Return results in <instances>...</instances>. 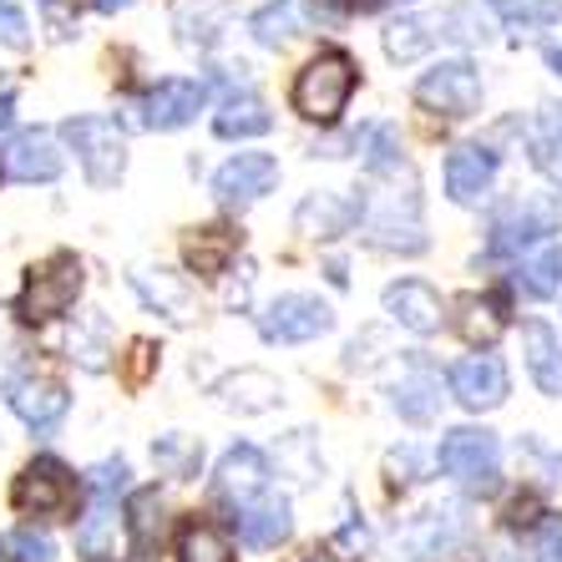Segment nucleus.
Listing matches in <instances>:
<instances>
[{
	"instance_id": "nucleus-14",
	"label": "nucleus",
	"mask_w": 562,
	"mask_h": 562,
	"mask_svg": "<svg viewBox=\"0 0 562 562\" xmlns=\"http://www.w3.org/2000/svg\"><path fill=\"white\" fill-rule=\"evenodd\" d=\"M168 21H172L178 46H188V52H213L218 36L228 31V21H234V0H172Z\"/></svg>"
},
{
	"instance_id": "nucleus-5",
	"label": "nucleus",
	"mask_w": 562,
	"mask_h": 562,
	"mask_svg": "<svg viewBox=\"0 0 562 562\" xmlns=\"http://www.w3.org/2000/svg\"><path fill=\"white\" fill-rule=\"evenodd\" d=\"M81 289H87V269H81V259L77 254H56V259H46L36 274L26 279L15 310H21V319H31V325H46V319L66 314L81 300Z\"/></svg>"
},
{
	"instance_id": "nucleus-33",
	"label": "nucleus",
	"mask_w": 562,
	"mask_h": 562,
	"mask_svg": "<svg viewBox=\"0 0 562 562\" xmlns=\"http://www.w3.org/2000/svg\"><path fill=\"white\" fill-rule=\"evenodd\" d=\"M385 56L391 61H416V56H426L431 52V41H436V31L420 21V15H395L391 26H385Z\"/></svg>"
},
{
	"instance_id": "nucleus-36",
	"label": "nucleus",
	"mask_w": 562,
	"mask_h": 562,
	"mask_svg": "<svg viewBox=\"0 0 562 562\" xmlns=\"http://www.w3.org/2000/svg\"><path fill=\"white\" fill-rule=\"evenodd\" d=\"M178 558L183 562H234V548H228V537H223L218 527L193 522L178 537Z\"/></svg>"
},
{
	"instance_id": "nucleus-12",
	"label": "nucleus",
	"mask_w": 562,
	"mask_h": 562,
	"mask_svg": "<svg viewBox=\"0 0 562 562\" xmlns=\"http://www.w3.org/2000/svg\"><path fill=\"white\" fill-rule=\"evenodd\" d=\"M446 198L451 203H461V209H476L486 193H492V183H497V153L486 143H461L446 153Z\"/></svg>"
},
{
	"instance_id": "nucleus-52",
	"label": "nucleus",
	"mask_w": 562,
	"mask_h": 562,
	"mask_svg": "<svg viewBox=\"0 0 562 562\" xmlns=\"http://www.w3.org/2000/svg\"><path fill=\"white\" fill-rule=\"evenodd\" d=\"M552 127H558V132H562V106H552Z\"/></svg>"
},
{
	"instance_id": "nucleus-47",
	"label": "nucleus",
	"mask_w": 562,
	"mask_h": 562,
	"mask_svg": "<svg viewBox=\"0 0 562 562\" xmlns=\"http://www.w3.org/2000/svg\"><path fill=\"white\" fill-rule=\"evenodd\" d=\"M366 542H370V532H366V522L355 517V522H345V532L329 542V552H335L340 562H350V558H360V552H366Z\"/></svg>"
},
{
	"instance_id": "nucleus-1",
	"label": "nucleus",
	"mask_w": 562,
	"mask_h": 562,
	"mask_svg": "<svg viewBox=\"0 0 562 562\" xmlns=\"http://www.w3.org/2000/svg\"><path fill=\"white\" fill-rule=\"evenodd\" d=\"M360 87V66L350 52H319L294 77V112L304 122H335L350 106V92Z\"/></svg>"
},
{
	"instance_id": "nucleus-39",
	"label": "nucleus",
	"mask_w": 562,
	"mask_h": 562,
	"mask_svg": "<svg viewBox=\"0 0 562 562\" xmlns=\"http://www.w3.org/2000/svg\"><path fill=\"white\" fill-rule=\"evenodd\" d=\"M0 562H56V542L36 527H15L0 532Z\"/></svg>"
},
{
	"instance_id": "nucleus-34",
	"label": "nucleus",
	"mask_w": 562,
	"mask_h": 562,
	"mask_svg": "<svg viewBox=\"0 0 562 562\" xmlns=\"http://www.w3.org/2000/svg\"><path fill=\"white\" fill-rule=\"evenodd\" d=\"M249 31L259 46H289L294 31H300V5L294 0H269L263 11L249 15Z\"/></svg>"
},
{
	"instance_id": "nucleus-30",
	"label": "nucleus",
	"mask_w": 562,
	"mask_h": 562,
	"mask_svg": "<svg viewBox=\"0 0 562 562\" xmlns=\"http://www.w3.org/2000/svg\"><path fill=\"white\" fill-rule=\"evenodd\" d=\"M274 461H279V471H284L294 486H314L319 476H325V461H319V446H314L310 431H289L284 441H279Z\"/></svg>"
},
{
	"instance_id": "nucleus-4",
	"label": "nucleus",
	"mask_w": 562,
	"mask_h": 562,
	"mask_svg": "<svg viewBox=\"0 0 562 562\" xmlns=\"http://www.w3.org/2000/svg\"><path fill=\"white\" fill-rule=\"evenodd\" d=\"M558 228H562V209L552 198L517 193L492 213V238H486V249L507 259V254H522V249H532V244H542V238L558 234Z\"/></svg>"
},
{
	"instance_id": "nucleus-22",
	"label": "nucleus",
	"mask_w": 562,
	"mask_h": 562,
	"mask_svg": "<svg viewBox=\"0 0 562 562\" xmlns=\"http://www.w3.org/2000/svg\"><path fill=\"white\" fill-rule=\"evenodd\" d=\"M360 218V203H350V198H340V193H310L294 209V228H300L304 238H340V234H350V223Z\"/></svg>"
},
{
	"instance_id": "nucleus-9",
	"label": "nucleus",
	"mask_w": 562,
	"mask_h": 562,
	"mask_svg": "<svg viewBox=\"0 0 562 562\" xmlns=\"http://www.w3.org/2000/svg\"><path fill=\"white\" fill-rule=\"evenodd\" d=\"M71 497H77V476L56 457L31 461L11 486L15 512H26V517H61V512H71Z\"/></svg>"
},
{
	"instance_id": "nucleus-24",
	"label": "nucleus",
	"mask_w": 562,
	"mask_h": 562,
	"mask_svg": "<svg viewBox=\"0 0 562 562\" xmlns=\"http://www.w3.org/2000/svg\"><path fill=\"white\" fill-rule=\"evenodd\" d=\"M218 401L228 411H244V416H259V411H274L284 401V385H279L269 370H238L218 385Z\"/></svg>"
},
{
	"instance_id": "nucleus-21",
	"label": "nucleus",
	"mask_w": 562,
	"mask_h": 562,
	"mask_svg": "<svg viewBox=\"0 0 562 562\" xmlns=\"http://www.w3.org/2000/svg\"><path fill=\"white\" fill-rule=\"evenodd\" d=\"M61 147H56L52 132H21L11 147H5V172L15 183H52L61 178Z\"/></svg>"
},
{
	"instance_id": "nucleus-46",
	"label": "nucleus",
	"mask_w": 562,
	"mask_h": 562,
	"mask_svg": "<svg viewBox=\"0 0 562 562\" xmlns=\"http://www.w3.org/2000/svg\"><path fill=\"white\" fill-rule=\"evenodd\" d=\"M0 41H5V46H26V41H31L26 11H15L11 0H0Z\"/></svg>"
},
{
	"instance_id": "nucleus-28",
	"label": "nucleus",
	"mask_w": 562,
	"mask_h": 562,
	"mask_svg": "<svg viewBox=\"0 0 562 562\" xmlns=\"http://www.w3.org/2000/svg\"><path fill=\"white\" fill-rule=\"evenodd\" d=\"M355 147H360V162H366L375 178H385V172H401V162H406L401 132H395L391 122H366V127H360V137H355Z\"/></svg>"
},
{
	"instance_id": "nucleus-53",
	"label": "nucleus",
	"mask_w": 562,
	"mask_h": 562,
	"mask_svg": "<svg viewBox=\"0 0 562 562\" xmlns=\"http://www.w3.org/2000/svg\"><path fill=\"white\" fill-rule=\"evenodd\" d=\"M391 5H411V0H391Z\"/></svg>"
},
{
	"instance_id": "nucleus-16",
	"label": "nucleus",
	"mask_w": 562,
	"mask_h": 562,
	"mask_svg": "<svg viewBox=\"0 0 562 562\" xmlns=\"http://www.w3.org/2000/svg\"><path fill=\"white\" fill-rule=\"evenodd\" d=\"M385 314L411 335H436L446 319V304L426 279H395V284H385Z\"/></svg>"
},
{
	"instance_id": "nucleus-15",
	"label": "nucleus",
	"mask_w": 562,
	"mask_h": 562,
	"mask_svg": "<svg viewBox=\"0 0 562 562\" xmlns=\"http://www.w3.org/2000/svg\"><path fill=\"white\" fill-rule=\"evenodd\" d=\"M457 527H461L457 512H441V507L420 512V517H411V522L395 532L385 562H431V558H441V548H451Z\"/></svg>"
},
{
	"instance_id": "nucleus-3",
	"label": "nucleus",
	"mask_w": 562,
	"mask_h": 562,
	"mask_svg": "<svg viewBox=\"0 0 562 562\" xmlns=\"http://www.w3.org/2000/svg\"><path fill=\"white\" fill-rule=\"evenodd\" d=\"M61 137L71 143V153H77L92 188L122 183V172H127V137H122V127L112 117H71L61 127Z\"/></svg>"
},
{
	"instance_id": "nucleus-6",
	"label": "nucleus",
	"mask_w": 562,
	"mask_h": 562,
	"mask_svg": "<svg viewBox=\"0 0 562 562\" xmlns=\"http://www.w3.org/2000/svg\"><path fill=\"white\" fill-rule=\"evenodd\" d=\"M416 102L451 122L476 117V112H482V77H476V66H471L467 56H451V61L431 66V71L416 81Z\"/></svg>"
},
{
	"instance_id": "nucleus-37",
	"label": "nucleus",
	"mask_w": 562,
	"mask_h": 562,
	"mask_svg": "<svg viewBox=\"0 0 562 562\" xmlns=\"http://www.w3.org/2000/svg\"><path fill=\"white\" fill-rule=\"evenodd\" d=\"M71 360L87 370H106V319L102 314H81L71 325Z\"/></svg>"
},
{
	"instance_id": "nucleus-43",
	"label": "nucleus",
	"mask_w": 562,
	"mask_h": 562,
	"mask_svg": "<svg viewBox=\"0 0 562 562\" xmlns=\"http://www.w3.org/2000/svg\"><path fill=\"white\" fill-rule=\"evenodd\" d=\"M77 548H81V552H92V558H102V552L112 548V507H97L92 517L81 522Z\"/></svg>"
},
{
	"instance_id": "nucleus-8",
	"label": "nucleus",
	"mask_w": 562,
	"mask_h": 562,
	"mask_svg": "<svg viewBox=\"0 0 562 562\" xmlns=\"http://www.w3.org/2000/svg\"><path fill=\"white\" fill-rule=\"evenodd\" d=\"M259 329L269 345H310L335 329V310H329L325 300H314V294H279V300L263 310Z\"/></svg>"
},
{
	"instance_id": "nucleus-32",
	"label": "nucleus",
	"mask_w": 562,
	"mask_h": 562,
	"mask_svg": "<svg viewBox=\"0 0 562 562\" xmlns=\"http://www.w3.org/2000/svg\"><path fill=\"white\" fill-rule=\"evenodd\" d=\"M441 36L461 41V46H476V41H492V5L482 0H457L441 11Z\"/></svg>"
},
{
	"instance_id": "nucleus-48",
	"label": "nucleus",
	"mask_w": 562,
	"mask_h": 562,
	"mask_svg": "<svg viewBox=\"0 0 562 562\" xmlns=\"http://www.w3.org/2000/svg\"><path fill=\"white\" fill-rule=\"evenodd\" d=\"M542 61H548L552 77H562V21H552V26L542 31Z\"/></svg>"
},
{
	"instance_id": "nucleus-19",
	"label": "nucleus",
	"mask_w": 562,
	"mask_h": 562,
	"mask_svg": "<svg viewBox=\"0 0 562 562\" xmlns=\"http://www.w3.org/2000/svg\"><path fill=\"white\" fill-rule=\"evenodd\" d=\"M522 355H527V375L548 401H562V335L548 319H527L522 325Z\"/></svg>"
},
{
	"instance_id": "nucleus-51",
	"label": "nucleus",
	"mask_w": 562,
	"mask_h": 562,
	"mask_svg": "<svg viewBox=\"0 0 562 562\" xmlns=\"http://www.w3.org/2000/svg\"><path fill=\"white\" fill-rule=\"evenodd\" d=\"M310 562H340V558H335V552H329V548H325V552H314V558H310Z\"/></svg>"
},
{
	"instance_id": "nucleus-7",
	"label": "nucleus",
	"mask_w": 562,
	"mask_h": 562,
	"mask_svg": "<svg viewBox=\"0 0 562 562\" xmlns=\"http://www.w3.org/2000/svg\"><path fill=\"white\" fill-rule=\"evenodd\" d=\"M360 218H366V238L375 249L391 254H420L426 249V228H420V198L416 193H385L375 209L360 203Z\"/></svg>"
},
{
	"instance_id": "nucleus-25",
	"label": "nucleus",
	"mask_w": 562,
	"mask_h": 562,
	"mask_svg": "<svg viewBox=\"0 0 562 562\" xmlns=\"http://www.w3.org/2000/svg\"><path fill=\"white\" fill-rule=\"evenodd\" d=\"M294 532V517H289V502L284 497H263L254 502L244 517H238V542L244 548H279L284 537Z\"/></svg>"
},
{
	"instance_id": "nucleus-35",
	"label": "nucleus",
	"mask_w": 562,
	"mask_h": 562,
	"mask_svg": "<svg viewBox=\"0 0 562 562\" xmlns=\"http://www.w3.org/2000/svg\"><path fill=\"white\" fill-rule=\"evenodd\" d=\"M517 289H522L527 300H562V244L548 254H537L522 274H517Z\"/></svg>"
},
{
	"instance_id": "nucleus-17",
	"label": "nucleus",
	"mask_w": 562,
	"mask_h": 562,
	"mask_svg": "<svg viewBox=\"0 0 562 562\" xmlns=\"http://www.w3.org/2000/svg\"><path fill=\"white\" fill-rule=\"evenodd\" d=\"M11 411L26 420L36 436H52L56 426L66 420V411H71V395H66L61 380L31 375V380H15L11 385Z\"/></svg>"
},
{
	"instance_id": "nucleus-26",
	"label": "nucleus",
	"mask_w": 562,
	"mask_h": 562,
	"mask_svg": "<svg viewBox=\"0 0 562 562\" xmlns=\"http://www.w3.org/2000/svg\"><path fill=\"white\" fill-rule=\"evenodd\" d=\"M162 527H168V507L157 497V486H143L127 497V537L137 552H153L162 542Z\"/></svg>"
},
{
	"instance_id": "nucleus-2",
	"label": "nucleus",
	"mask_w": 562,
	"mask_h": 562,
	"mask_svg": "<svg viewBox=\"0 0 562 562\" xmlns=\"http://www.w3.org/2000/svg\"><path fill=\"white\" fill-rule=\"evenodd\" d=\"M497 461H502V441L482 426H457V431H446L441 446H436V467L446 476H457L467 482L476 497H492L497 492Z\"/></svg>"
},
{
	"instance_id": "nucleus-40",
	"label": "nucleus",
	"mask_w": 562,
	"mask_h": 562,
	"mask_svg": "<svg viewBox=\"0 0 562 562\" xmlns=\"http://www.w3.org/2000/svg\"><path fill=\"white\" fill-rule=\"evenodd\" d=\"M461 335H467L471 345H492L502 335V310L492 300H461Z\"/></svg>"
},
{
	"instance_id": "nucleus-44",
	"label": "nucleus",
	"mask_w": 562,
	"mask_h": 562,
	"mask_svg": "<svg viewBox=\"0 0 562 562\" xmlns=\"http://www.w3.org/2000/svg\"><path fill=\"white\" fill-rule=\"evenodd\" d=\"M420 471H426V457H420L416 446H395V451H385V476L391 482H420Z\"/></svg>"
},
{
	"instance_id": "nucleus-38",
	"label": "nucleus",
	"mask_w": 562,
	"mask_h": 562,
	"mask_svg": "<svg viewBox=\"0 0 562 562\" xmlns=\"http://www.w3.org/2000/svg\"><path fill=\"white\" fill-rule=\"evenodd\" d=\"M492 5V15H502L507 26H552V21H562V0H486Z\"/></svg>"
},
{
	"instance_id": "nucleus-49",
	"label": "nucleus",
	"mask_w": 562,
	"mask_h": 562,
	"mask_svg": "<svg viewBox=\"0 0 562 562\" xmlns=\"http://www.w3.org/2000/svg\"><path fill=\"white\" fill-rule=\"evenodd\" d=\"M92 5H97V11H102V15H117V11H127L132 0H92Z\"/></svg>"
},
{
	"instance_id": "nucleus-23",
	"label": "nucleus",
	"mask_w": 562,
	"mask_h": 562,
	"mask_svg": "<svg viewBox=\"0 0 562 562\" xmlns=\"http://www.w3.org/2000/svg\"><path fill=\"white\" fill-rule=\"evenodd\" d=\"M391 406H395V416L411 420V426H431V420L441 416V380L426 366H416L411 375H401V385L391 391Z\"/></svg>"
},
{
	"instance_id": "nucleus-42",
	"label": "nucleus",
	"mask_w": 562,
	"mask_h": 562,
	"mask_svg": "<svg viewBox=\"0 0 562 562\" xmlns=\"http://www.w3.org/2000/svg\"><path fill=\"white\" fill-rule=\"evenodd\" d=\"M532 162H537V172L562 193V132L558 127L542 132V137L532 143Z\"/></svg>"
},
{
	"instance_id": "nucleus-10",
	"label": "nucleus",
	"mask_w": 562,
	"mask_h": 562,
	"mask_svg": "<svg viewBox=\"0 0 562 562\" xmlns=\"http://www.w3.org/2000/svg\"><path fill=\"white\" fill-rule=\"evenodd\" d=\"M279 183V162L269 153H238L213 172V198L223 209H249L263 193H274Z\"/></svg>"
},
{
	"instance_id": "nucleus-11",
	"label": "nucleus",
	"mask_w": 562,
	"mask_h": 562,
	"mask_svg": "<svg viewBox=\"0 0 562 562\" xmlns=\"http://www.w3.org/2000/svg\"><path fill=\"white\" fill-rule=\"evenodd\" d=\"M451 395H457L467 411H497V406H507L512 375H507V366H502L492 350L467 355V360L451 366Z\"/></svg>"
},
{
	"instance_id": "nucleus-31",
	"label": "nucleus",
	"mask_w": 562,
	"mask_h": 562,
	"mask_svg": "<svg viewBox=\"0 0 562 562\" xmlns=\"http://www.w3.org/2000/svg\"><path fill=\"white\" fill-rule=\"evenodd\" d=\"M153 461H157V471H162V476L188 482V476H198V471H203V441H198V436H183V431L157 436V441H153Z\"/></svg>"
},
{
	"instance_id": "nucleus-50",
	"label": "nucleus",
	"mask_w": 562,
	"mask_h": 562,
	"mask_svg": "<svg viewBox=\"0 0 562 562\" xmlns=\"http://www.w3.org/2000/svg\"><path fill=\"white\" fill-rule=\"evenodd\" d=\"M11 127V97H0V132Z\"/></svg>"
},
{
	"instance_id": "nucleus-45",
	"label": "nucleus",
	"mask_w": 562,
	"mask_h": 562,
	"mask_svg": "<svg viewBox=\"0 0 562 562\" xmlns=\"http://www.w3.org/2000/svg\"><path fill=\"white\" fill-rule=\"evenodd\" d=\"M532 562H562V517H542L532 527Z\"/></svg>"
},
{
	"instance_id": "nucleus-20",
	"label": "nucleus",
	"mask_w": 562,
	"mask_h": 562,
	"mask_svg": "<svg viewBox=\"0 0 562 562\" xmlns=\"http://www.w3.org/2000/svg\"><path fill=\"white\" fill-rule=\"evenodd\" d=\"M132 289H137V300L147 304V310L168 314L172 325H183V319H193V284H188L183 274H172V269H162V263H147V269H132Z\"/></svg>"
},
{
	"instance_id": "nucleus-29",
	"label": "nucleus",
	"mask_w": 562,
	"mask_h": 562,
	"mask_svg": "<svg viewBox=\"0 0 562 562\" xmlns=\"http://www.w3.org/2000/svg\"><path fill=\"white\" fill-rule=\"evenodd\" d=\"M183 249H188V269L213 279L238 254V234H228V228H193V238H188Z\"/></svg>"
},
{
	"instance_id": "nucleus-18",
	"label": "nucleus",
	"mask_w": 562,
	"mask_h": 562,
	"mask_svg": "<svg viewBox=\"0 0 562 562\" xmlns=\"http://www.w3.org/2000/svg\"><path fill=\"white\" fill-rule=\"evenodd\" d=\"M269 482V457H263L259 446H228L213 471V492L223 502H254Z\"/></svg>"
},
{
	"instance_id": "nucleus-13",
	"label": "nucleus",
	"mask_w": 562,
	"mask_h": 562,
	"mask_svg": "<svg viewBox=\"0 0 562 562\" xmlns=\"http://www.w3.org/2000/svg\"><path fill=\"white\" fill-rule=\"evenodd\" d=\"M203 106H209V81L168 77L143 97V122L157 132H178V127H188Z\"/></svg>"
},
{
	"instance_id": "nucleus-27",
	"label": "nucleus",
	"mask_w": 562,
	"mask_h": 562,
	"mask_svg": "<svg viewBox=\"0 0 562 562\" xmlns=\"http://www.w3.org/2000/svg\"><path fill=\"white\" fill-rule=\"evenodd\" d=\"M269 127H274V117H269V106H263L254 92L228 97V102H223V112L213 117V132H218V137H228V143H238V137H263Z\"/></svg>"
},
{
	"instance_id": "nucleus-41",
	"label": "nucleus",
	"mask_w": 562,
	"mask_h": 562,
	"mask_svg": "<svg viewBox=\"0 0 562 562\" xmlns=\"http://www.w3.org/2000/svg\"><path fill=\"white\" fill-rule=\"evenodd\" d=\"M87 492H92L97 507H112V497L117 492H127V461H102V467L87 471Z\"/></svg>"
}]
</instances>
